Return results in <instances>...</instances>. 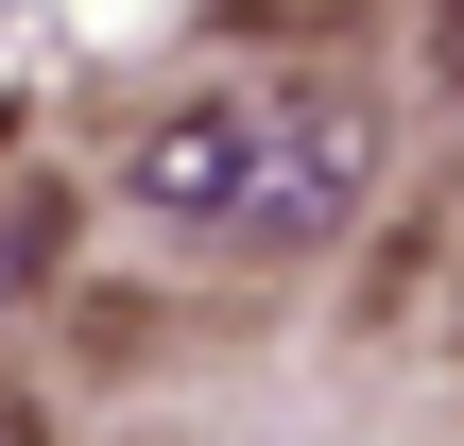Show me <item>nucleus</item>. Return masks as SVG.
<instances>
[{
	"label": "nucleus",
	"mask_w": 464,
	"mask_h": 446,
	"mask_svg": "<svg viewBox=\"0 0 464 446\" xmlns=\"http://www.w3.org/2000/svg\"><path fill=\"white\" fill-rule=\"evenodd\" d=\"M362 189H379V103H362V86H276L241 258H310V241H344V223H362Z\"/></svg>",
	"instance_id": "nucleus-1"
},
{
	"label": "nucleus",
	"mask_w": 464,
	"mask_h": 446,
	"mask_svg": "<svg viewBox=\"0 0 464 446\" xmlns=\"http://www.w3.org/2000/svg\"><path fill=\"white\" fill-rule=\"evenodd\" d=\"M258 138H276V103H258V86H207V103H172V120L121 138V206H138L155 241H241Z\"/></svg>",
	"instance_id": "nucleus-2"
}]
</instances>
